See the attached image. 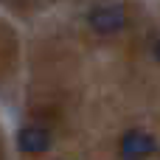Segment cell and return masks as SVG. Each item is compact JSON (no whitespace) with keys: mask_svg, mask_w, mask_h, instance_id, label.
Masks as SVG:
<instances>
[{"mask_svg":"<svg viewBox=\"0 0 160 160\" xmlns=\"http://www.w3.org/2000/svg\"><path fill=\"white\" fill-rule=\"evenodd\" d=\"M158 149L155 138L143 129H129L121 135V158L124 160H146Z\"/></svg>","mask_w":160,"mask_h":160,"instance_id":"cell-1","label":"cell"},{"mask_svg":"<svg viewBox=\"0 0 160 160\" xmlns=\"http://www.w3.org/2000/svg\"><path fill=\"white\" fill-rule=\"evenodd\" d=\"M87 22L96 34H115L127 25V14H124L121 6H98V8L90 11Z\"/></svg>","mask_w":160,"mask_h":160,"instance_id":"cell-2","label":"cell"},{"mask_svg":"<svg viewBox=\"0 0 160 160\" xmlns=\"http://www.w3.org/2000/svg\"><path fill=\"white\" fill-rule=\"evenodd\" d=\"M17 146L25 152V155H42V152H48V146H51V132L45 129V127H22L20 132H17Z\"/></svg>","mask_w":160,"mask_h":160,"instance_id":"cell-3","label":"cell"},{"mask_svg":"<svg viewBox=\"0 0 160 160\" xmlns=\"http://www.w3.org/2000/svg\"><path fill=\"white\" fill-rule=\"evenodd\" d=\"M155 56H158V62H160V39L155 42Z\"/></svg>","mask_w":160,"mask_h":160,"instance_id":"cell-4","label":"cell"}]
</instances>
